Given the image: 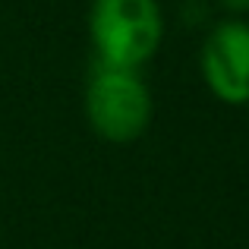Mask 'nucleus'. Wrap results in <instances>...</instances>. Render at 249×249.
Returning <instances> with one entry per match:
<instances>
[{"label": "nucleus", "mask_w": 249, "mask_h": 249, "mask_svg": "<svg viewBox=\"0 0 249 249\" xmlns=\"http://www.w3.org/2000/svg\"><path fill=\"white\" fill-rule=\"evenodd\" d=\"M199 73L214 101L249 104V19L227 16L208 29L199 48Z\"/></svg>", "instance_id": "3"}, {"label": "nucleus", "mask_w": 249, "mask_h": 249, "mask_svg": "<svg viewBox=\"0 0 249 249\" xmlns=\"http://www.w3.org/2000/svg\"><path fill=\"white\" fill-rule=\"evenodd\" d=\"M82 110L89 129L110 145H133L148 133L155 117V98L139 70L91 63L82 91Z\"/></svg>", "instance_id": "1"}, {"label": "nucleus", "mask_w": 249, "mask_h": 249, "mask_svg": "<svg viewBox=\"0 0 249 249\" xmlns=\"http://www.w3.org/2000/svg\"><path fill=\"white\" fill-rule=\"evenodd\" d=\"M89 41L98 63L142 70L164 41V10L158 0H91Z\"/></svg>", "instance_id": "2"}, {"label": "nucleus", "mask_w": 249, "mask_h": 249, "mask_svg": "<svg viewBox=\"0 0 249 249\" xmlns=\"http://www.w3.org/2000/svg\"><path fill=\"white\" fill-rule=\"evenodd\" d=\"M218 6L227 13V16H237V19L249 16V0H218Z\"/></svg>", "instance_id": "4"}]
</instances>
